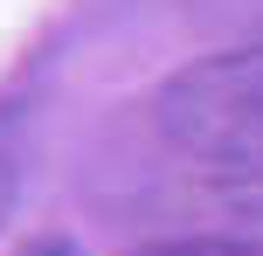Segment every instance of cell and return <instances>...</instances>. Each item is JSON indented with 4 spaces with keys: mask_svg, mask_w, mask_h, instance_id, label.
Instances as JSON below:
<instances>
[{
    "mask_svg": "<svg viewBox=\"0 0 263 256\" xmlns=\"http://www.w3.org/2000/svg\"><path fill=\"white\" fill-rule=\"evenodd\" d=\"M187 14L208 28H236V35L263 42V0H187Z\"/></svg>",
    "mask_w": 263,
    "mask_h": 256,
    "instance_id": "cell-3",
    "label": "cell"
},
{
    "mask_svg": "<svg viewBox=\"0 0 263 256\" xmlns=\"http://www.w3.org/2000/svg\"><path fill=\"white\" fill-rule=\"evenodd\" d=\"M14 201V152H7V132H0V215H7Z\"/></svg>",
    "mask_w": 263,
    "mask_h": 256,
    "instance_id": "cell-5",
    "label": "cell"
},
{
    "mask_svg": "<svg viewBox=\"0 0 263 256\" xmlns=\"http://www.w3.org/2000/svg\"><path fill=\"white\" fill-rule=\"evenodd\" d=\"M132 256H263V243H250V235H153Z\"/></svg>",
    "mask_w": 263,
    "mask_h": 256,
    "instance_id": "cell-2",
    "label": "cell"
},
{
    "mask_svg": "<svg viewBox=\"0 0 263 256\" xmlns=\"http://www.w3.org/2000/svg\"><path fill=\"white\" fill-rule=\"evenodd\" d=\"M14 256H83V249L69 243V235H35V243H21Z\"/></svg>",
    "mask_w": 263,
    "mask_h": 256,
    "instance_id": "cell-4",
    "label": "cell"
},
{
    "mask_svg": "<svg viewBox=\"0 0 263 256\" xmlns=\"http://www.w3.org/2000/svg\"><path fill=\"white\" fill-rule=\"evenodd\" d=\"M153 125L180 160L263 173V42L194 55L153 97Z\"/></svg>",
    "mask_w": 263,
    "mask_h": 256,
    "instance_id": "cell-1",
    "label": "cell"
}]
</instances>
